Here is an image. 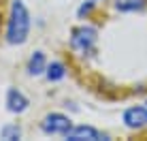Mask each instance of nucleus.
<instances>
[{
	"label": "nucleus",
	"mask_w": 147,
	"mask_h": 141,
	"mask_svg": "<svg viewBox=\"0 0 147 141\" xmlns=\"http://www.w3.org/2000/svg\"><path fill=\"white\" fill-rule=\"evenodd\" d=\"M28 30H30L28 9L24 7V2L15 0L13 7H11V19H9V30H7L9 43H13V45L24 43V41H26V37H28Z\"/></svg>",
	"instance_id": "nucleus-1"
},
{
	"label": "nucleus",
	"mask_w": 147,
	"mask_h": 141,
	"mask_svg": "<svg viewBox=\"0 0 147 141\" xmlns=\"http://www.w3.org/2000/svg\"><path fill=\"white\" fill-rule=\"evenodd\" d=\"M96 45V30L90 28V26H81V28H75L73 30V37H70V47L75 49L77 54L85 56L94 49Z\"/></svg>",
	"instance_id": "nucleus-2"
},
{
	"label": "nucleus",
	"mask_w": 147,
	"mask_h": 141,
	"mask_svg": "<svg viewBox=\"0 0 147 141\" xmlns=\"http://www.w3.org/2000/svg\"><path fill=\"white\" fill-rule=\"evenodd\" d=\"M43 130L47 135H66L70 130V120L62 113H49L43 120Z\"/></svg>",
	"instance_id": "nucleus-3"
},
{
	"label": "nucleus",
	"mask_w": 147,
	"mask_h": 141,
	"mask_svg": "<svg viewBox=\"0 0 147 141\" xmlns=\"http://www.w3.org/2000/svg\"><path fill=\"white\" fill-rule=\"evenodd\" d=\"M68 141H100V139H107V135L98 133L92 126H75L70 128L66 135H64Z\"/></svg>",
	"instance_id": "nucleus-4"
},
{
	"label": "nucleus",
	"mask_w": 147,
	"mask_h": 141,
	"mask_svg": "<svg viewBox=\"0 0 147 141\" xmlns=\"http://www.w3.org/2000/svg\"><path fill=\"white\" fill-rule=\"evenodd\" d=\"M124 122L128 128H145L147 126V109L145 107H130L124 113Z\"/></svg>",
	"instance_id": "nucleus-5"
},
{
	"label": "nucleus",
	"mask_w": 147,
	"mask_h": 141,
	"mask_svg": "<svg viewBox=\"0 0 147 141\" xmlns=\"http://www.w3.org/2000/svg\"><path fill=\"white\" fill-rule=\"evenodd\" d=\"M7 105H9V111H13V113H22V111H26V107H28V98L24 96L19 90H9Z\"/></svg>",
	"instance_id": "nucleus-6"
},
{
	"label": "nucleus",
	"mask_w": 147,
	"mask_h": 141,
	"mask_svg": "<svg viewBox=\"0 0 147 141\" xmlns=\"http://www.w3.org/2000/svg\"><path fill=\"white\" fill-rule=\"evenodd\" d=\"M145 7V0H115V9L121 13H132V11H141Z\"/></svg>",
	"instance_id": "nucleus-7"
},
{
	"label": "nucleus",
	"mask_w": 147,
	"mask_h": 141,
	"mask_svg": "<svg viewBox=\"0 0 147 141\" xmlns=\"http://www.w3.org/2000/svg\"><path fill=\"white\" fill-rule=\"evenodd\" d=\"M28 70H30V75H40L43 70H47V64H45V56H43L40 52H36L32 58H30Z\"/></svg>",
	"instance_id": "nucleus-8"
},
{
	"label": "nucleus",
	"mask_w": 147,
	"mask_h": 141,
	"mask_svg": "<svg viewBox=\"0 0 147 141\" xmlns=\"http://www.w3.org/2000/svg\"><path fill=\"white\" fill-rule=\"evenodd\" d=\"M64 75H66V68H64V64L51 62V64L47 66V79H49V81H60Z\"/></svg>",
	"instance_id": "nucleus-9"
},
{
	"label": "nucleus",
	"mask_w": 147,
	"mask_h": 141,
	"mask_svg": "<svg viewBox=\"0 0 147 141\" xmlns=\"http://www.w3.org/2000/svg\"><path fill=\"white\" fill-rule=\"evenodd\" d=\"M2 139H9V141H15V139H19L22 137V130H19L17 126H4L2 128Z\"/></svg>",
	"instance_id": "nucleus-10"
},
{
	"label": "nucleus",
	"mask_w": 147,
	"mask_h": 141,
	"mask_svg": "<svg viewBox=\"0 0 147 141\" xmlns=\"http://www.w3.org/2000/svg\"><path fill=\"white\" fill-rule=\"evenodd\" d=\"M92 7H94V4H92V2H88V4H83V7H81V9H79V15H85V13H90V11H92Z\"/></svg>",
	"instance_id": "nucleus-11"
}]
</instances>
